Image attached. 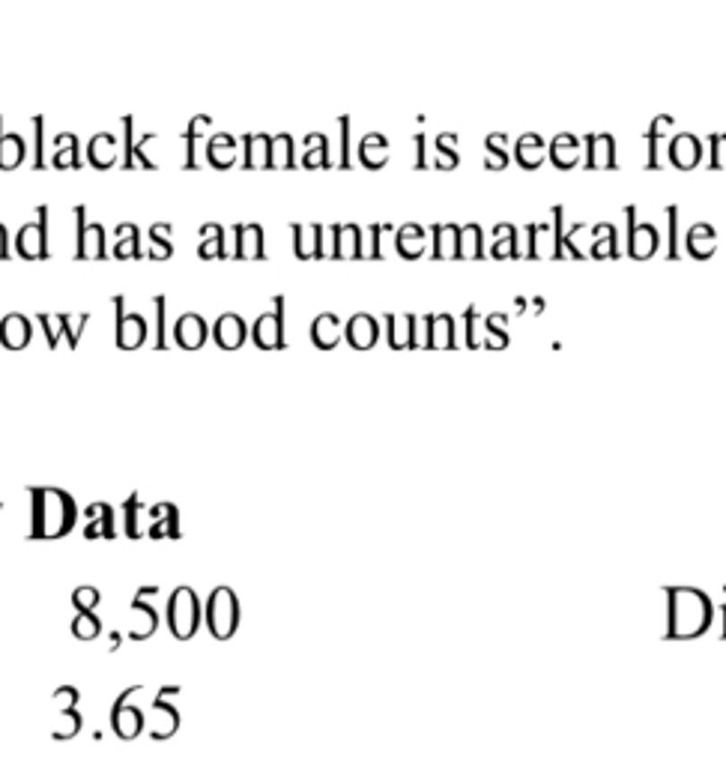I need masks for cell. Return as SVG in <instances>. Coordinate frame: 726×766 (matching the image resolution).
I'll list each match as a JSON object with an SVG mask.
<instances>
[{"instance_id":"6da1fadb","label":"cell","mask_w":726,"mask_h":766,"mask_svg":"<svg viewBox=\"0 0 726 766\" xmlns=\"http://www.w3.org/2000/svg\"><path fill=\"white\" fill-rule=\"evenodd\" d=\"M30 539H63L78 521V506L63 488H30Z\"/></svg>"},{"instance_id":"7a4b0ae2","label":"cell","mask_w":726,"mask_h":766,"mask_svg":"<svg viewBox=\"0 0 726 766\" xmlns=\"http://www.w3.org/2000/svg\"><path fill=\"white\" fill-rule=\"evenodd\" d=\"M206 629L215 640H230L239 629V599L230 587H215L206 599Z\"/></svg>"},{"instance_id":"3957f363","label":"cell","mask_w":726,"mask_h":766,"mask_svg":"<svg viewBox=\"0 0 726 766\" xmlns=\"http://www.w3.org/2000/svg\"><path fill=\"white\" fill-rule=\"evenodd\" d=\"M201 626V599L192 587H177L168 599V629L177 640H192Z\"/></svg>"},{"instance_id":"277c9868","label":"cell","mask_w":726,"mask_h":766,"mask_svg":"<svg viewBox=\"0 0 726 766\" xmlns=\"http://www.w3.org/2000/svg\"><path fill=\"white\" fill-rule=\"evenodd\" d=\"M251 342H255L260 351H284L287 338H284V297L278 293L272 297V311H264L255 324H251Z\"/></svg>"},{"instance_id":"5b68a950","label":"cell","mask_w":726,"mask_h":766,"mask_svg":"<svg viewBox=\"0 0 726 766\" xmlns=\"http://www.w3.org/2000/svg\"><path fill=\"white\" fill-rule=\"evenodd\" d=\"M15 248L24 261H45L48 252V207H36V219L22 225L15 234Z\"/></svg>"},{"instance_id":"8992f818","label":"cell","mask_w":726,"mask_h":766,"mask_svg":"<svg viewBox=\"0 0 726 766\" xmlns=\"http://www.w3.org/2000/svg\"><path fill=\"white\" fill-rule=\"evenodd\" d=\"M75 261H102L105 252V225L102 222H87V207H75Z\"/></svg>"},{"instance_id":"52a82bcc","label":"cell","mask_w":726,"mask_h":766,"mask_svg":"<svg viewBox=\"0 0 726 766\" xmlns=\"http://www.w3.org/2000/svg\"><path fill=\"white\" fill-rule=\"evenodd\" d=\"M114 309H117V347L120 351H138V347L147 342V318L138 315V311H125V297L117 293L114 297Z\"/></svg>"},{"instance_id":"ba28073f","label":"cell","mask_w":726,"mask_h":766,"mask_svg":"<svg viewBox=\"0 0 726 766\" xmlns=\"http://www.w3.org/2000/svg\"><path fill=\"white\" fill-rule=\"evenodd\" d=\"M210 335H212V329L206 326L201 311H183V315L174 320V342L183 347V351H201Z\"/></svg>"},{"instance_id":"9c48e42d","label":"cell","mask_w":726,"mask_h":766,"mask_svg":"<svg viewBox=\"0 0 726 766\" xmlns=\"http://www.w3.org/2000/svg\"><path fill=\"white\" fill-rule=\"evenodd\" d=\"M329 234H332V239H329L332 261H359V257H365L362 228L353 225V222H350V225H332Z\"/></svg>"},{"instance_id":"30bf717a","label":"cell","mask_w":726,"mask_h":766,"mask_svg":"<svg viewBox=\"0 0 726 766\" xmlns=\"http://www.w3.org/2000/svg\"><path fill=\"white\" fill-rule=\"evenodd\" d=\"M293 231V255L299 257V261H314V257H329V252L323 248V243H326V231H323V225H317V222H311V225H299V222H293L290 225Z\"/></svg>"},{"instance_id":"8fae6325","label":"cell","mask_w":726,"mask_h":766,"mask_svg":"<svg viewBox=\"0 0 726 766\" xmlns=\"http://www.w3.org/2000/svg\"><path fill=\"white\" fill-rule=\"evenodd\" d=\"M212 338H215V344H219L221 351H239V347L246 344V338H248V326H246V320H242V315H237V311H224V315L215 318Z\"/></svg>"},{"instance_id":"7c38bea8","label":"cell","mask_w":726,"mask_h":766,"mask_svg":"<svg viewBox=\"0 0 726 766\" xmlns=\"http://www.w3.org/2000/svg\"><path fill=\"white\" fill-rule=\"evenodd\" d=\"M233 243H237V252L233 257L237 261H264L266 257V239H264V228L257 222H248V225H237L233 228Z\"/></svg>"},{"instance_id":"4fadbf2b","label":"cell","mask_w":726,"mask_h":766,"mask_svg":"<svg viewBox=\"0 0 726 766\" xmlns=\"http://www.w3.org/2000/svg\"><path fill=\"white\" fill-rule=\"evenodd\" d=\"M242 147H246V153H242V168L246 171H264V168H272V135H266V132H246L242 135Z\"/></svg>"},{"instance_id":"5bb4252c","label":"cell","mask_w":726,"mask_h":766,"mask_svg":"<svg viewBox=\"0 0 726 766\" xmlns=\"http://www.w3.org/2000/svg\"><path fill=\"white\" fill-rule=\"evenodd\" d=\"M385 329H389V347L392 351H407V347H421L419 342V318L416 315H385Z\"/></svg>"},{"instance_id":"9a60e30c","label":"cell","mask_w":726,"mask_h":766,"mask_svg":"<svg viewBox=\"0 0 726 766\" xmlns=\"http://www.w3.org/2000/svg\"><path fill=\"white\" fill-rule=\"evenodd\" d=\"M33 338V324L30 318L22 315V311H9V315L0 320V344L6 351H24Z\"/></svg>"},{"instance_id":"2e32d148","label":"cell","mask_w":726,"mask_h":766,"mask_svg":"<svg viewBox=\"0 0 726 766\" xmlns=\"http://www.w3.org/2000/svg\"><path fill=\"white\" fill-rule=\"evenodd\" d=\"M168 694H170V685L168 689H161L159 698L152 701V712H150V736L152 739H170L179 727V712L165 701Z\"/></svg>"},{"instance_id":"e0dca14e","label":"cell","mask_w":726,"mask_h":766,"mask_svg":"<svg viewBox=\"0 0 726 766\" xmlns=\"http://www.w3.org/2000/svg\"><path fill=\"white\" fill-rule=\"evenodd\" d=\"M344 338L350 342V347H356V351H371L376 344V338H380V326H376V320L367 315V311H356L353 318H347Z\"/></svg>"},{"instance_id":"ac0fdd59","label":"cell","mask_w":726,"mask_h":766,"mask_svg":"<svg viewBox=\"0 0 726 766\" xmlns=\"http://www.w3.org/2000/svg\"><path fill=\"white\" fill-rule=\"evenodd\" d=\"M111 727L120 739H134L143 730V712L129 703V692L114 703L111 709Z\"/></svg>"},{"instance_id":"d6986e66","label":"cell","mask_w":726,"mask_h":766,"mask_svg":"<svg viewBox=\"0 0 726 766\" xmlns=\"http://www.w3.org/2000/svg\"><path fill=\"white\" fill-rule=\"evenodd\" d=\"M159 629V614L150 602L134 599L129 605V638L132 640H147L150 635H156Z\"/></svg>"},{"instance_id":"ffe728a7","label":"cell","mask_w":726,"mask_h":766,"mask_svg":"<svg viewBox=\"0 0 726 766\" xmlns=\"http://www.w3.org/2000/svg\"><path fill=\"white\" fill-rule=\"evenodd\" d=\"M338 342H341V315L320 311L311 320V344L320 347V351H332V347H338Z\"/></svg>"},{"instance_id":"44dd1931","label":"cell","mask_w":726,"mask_h":766,"mask_svg":"<svg viewBox=\"0 0 726 766\" xmlns=\"http://www.w3.org/2000/svg\"><path fill=\"white\" fill-rule=\"evenodd\" d=\"M117 156H120V144H117V138L111 135V132H96V135L90 138L87 159H90V165H93V168H99V171H108V168L117 165Z\"/></svg>"},{"instance_id":"7402d4cb","label":"cell","mask_w":726,"mask_h":766,"mask_svg":"<svg viewBox=\"0 0 726 766\" xmlns=\"http://www.w3.org/2000/svg\"><path fill=\"white\" fill-rule=\"evenodd\" d=\"M359 162H362L367 171H380V168L389 162V138L383 132H367V135L359 141Z\"/></svg>"},{"instance_id":"603a6c76","label":"cell","mask_w":726,"mask_h":766,"mask_svg":"<svg viewBox=\"0 0 726 766\" xmlns=\"http://www.w3.org/2000/svg\"><path fill=\"white\" fill-rule=\"evenodd\" d=\"M84 515L87 518H93L84 527V536L87 539H114L117 536V530H114V509L108 503H90L87 509H84Z\"/></svg>"},{"instance_id":"cb8c5ba5","label":"cell","mask_w":726,"mask_h":766,"mask_svg":"<svg viewBox=\"0 0 726 766\" xmlns=\"http://www.w3.org/2000/svg\"><path fill=\"white\" fill-rule=\"evenodd\" d=\"M461 231L457 225H434V257L436 261H461Z\"/></svg>"},{"instance_id":"d4e9b609","label":"cell","mask_w":726,"mask_h":766,"mask_svg":"<svg viewBox=\"0 0 726 766\" xmlns=\"http://www.w3.org/2000/svg\"><path fill=\"white\" fill-rule=\"evenodd\" d=\"M237 138L228 135V132H219V135L210 138V144H206V159H210L212 168H219V171H228V168H233V162H237Z\"/></svg>"},{"instance_id":"484cf974","label":"cell","mask_w":726,"mask_h":766,"mask_svg":"<svg viewBox=\"0 0 726 766\" xmlns=\"http://www.w3.org/2000/svg\"><path fill=\"white\" fill-rule=\"evenodd\" d=\"M27 144L18 132H4V118H0V171H13L24 162Z\"/></svg>"},{"instance_id":"4316f807","label":"cell","mask_w":726,"mask_h":766,"mask_svg":"<svg viewBox=\"0 0 726 766\" xmlns=\"http://www.w3.org/2000/svg\"><path fill=\"white\" fill-rule=\"evenodd\" d=\"M114 257H117V261H138V257H143V252H141V231H138L134 222H123V225H117Z\"/></svg>"},{"instance_id":"83f0119b","label":"cell","mask_w":726,"mask_h":766,"mask_svg":"<svg viewBox=\"0 0 726 766\" xmlns=\"http://www.w3.org/2000/svg\"><path fill=\"white\" fill-rule=\"evenodd\" d=\"M425 228L421 225H403L398 228V234H394V246H398L401 257H407V261H416V257L425 255Z\"/></svg>"},{"instance_id":"f1b7e54d","label":"cell","mask_w":726,"mask_h":766,"mask_svg":"<svg viewBox=\"0 0 726 766\" xmlns=\"http://www.w3.org/2000/svg\"><path fill=\"white\" fill-rule=\"evenodd\" d=\"M197 257H203V261L228 257V248H224V228L219 225V222H206V225H201V246H197Z\"/></svg>"},{"instance_id":"f546056e","label":"cell","mask_w":726,"mask_h":766,"mask_svg":"<svg viewBox=\"0 0 726 766\" xmlns=\"http://www.w3.org/2000/svg\"><path fill=\"white\" fill-rule=\"evenodd\" d=\"M51 165H54V168H81V144H78V135H72V132H63V135L54 138Z\"/></svg>"},{"instance_id":"4dcf8cb0","label":"cell","mask_w":726,"mask_h":766,"mask_svg":"<svg viewBox=\"0 0 726 766\" xmlns=\"http://www.w3.org/2000/svg\"><path fill=\"white\" fill-rule=\"evenodd\" d=\"M302 147H305L302 168H332V162H329V141H326V135H317V132H311V135H305Z\"/></svg>"},{"instance_id":"1f68e13d","label":"cell","mask_w":726,"mask_h":766,"mask_svg":"<svg viewBox=\"0 0 726 766\" xmlns=\"http://www.w3.org/2000/svg\"><path fill=\"white\" fill-rule=\"evenodd\" d=\"M152 539H179V512L174 503L161 501V518L150 524Z\"/></svg>"},{"instance_id":"d6a6232c","label":"cell","mask_w":726,"mask_h":766,"mask_svg":"<svg viewBox=\"0 0 726 766\" xmlns=\"http://www.w3.org/2000/svg\"><path fill=\"white\" fill-rule=\"evenodd\" d=\"M174 255V243H170V222H159L150 228V261H168Z\"/></svg>"},{"instance_id":"836d02e7","label":"cell","mask_w":726,"mask_h":766,"mask_svg":"<svg viewBox=\"0 0 726 766\" xmlns=\"http://www.w3.org/2000/svg\"><path fill=\"white\" fill-rule=\"evenodd\" d=\"M143 512H147V506L141 503V494L132 492L129 497H125V503H123V530H125V536H129V539L143 536V530H141V515Z\"/></svg>"},{"instance_id":"e575fe53","label":"cell","mask_w":726,"mask_h":766,"mask_svg":"<svg viewBox=\"0 0 726 766\" xmlns=\"http://www.w3.org/2000/svg\"><path fill=\"white\" fill-rule=\"evenodd\" d=\"M699 156H703V147H699V141L694 135L672 138V162L678 168H694L699 162Z\"/></svg>"},{"instance_id":"d590c367","label":"cell","mask_w":726,"mask_h":766,"mask_svg":"<svg viewBox=\"0 0 726 766\" xmlns=\"http://www.w3.org/2000/svg\"><path fill=\"white\" fill-rule=\"evenodd\" d=\"M93 318L90 311H81V315H72V311H57V324H60V333L66 335V342L72 351H78L81 344V333H84L87 320Z\"/></svg>"},{"instance_id":"8d00e7d4","label":"cell","mask_w":726,"mask_h":766,"mask_svg":"<svg viewBox=\"0 0 726 766\" xmlns=\"http://www.w3.org/2000/svg\"><path fill=\"white\" fill-rule=\"evenodd\" d=\"M272 168H281V171L296 168V141L287 132L272 135Z\"/></svg>"},{"instance_id":"74e56055","label":"cell","mask_w":726,"mask_h":766,"mask_svg":"<svg viewBox=\"0 0 726 766\" xmlns=\"http://www.w3.org/2000/svg\"><path fill=\"white\" fill-rule=\"evenodd\" d=\"M541 153H544V141L538 135H523L517 141V147H514L517 162L523 168H538V162H541Z\"/></svg>"},{"instance_id":"f35d334b","label":"cell","mask_w":726,"mask_h":766,"mask_svg":"<svg viewBox=\"0 0 726 766\" xmlns=\"http://www.w3.org/2000/svg\"><path fill=\"white\" fill-rule=\"evenodd\" d=\"M627 239H631V252L636 257H645V255L654 252V246H658V231H654L652 225H640V228L631 225Z\"/></svg>"},{"instance_id":"ab89813d","label":"cell","mask_w":726,"mask_h":766,"mask_svg":"<svg viewBox=\"0 0 726 766\" xmlns=\"http://www.w3.org/2000/svg\"><path fill=\"white\" fill-rule=\"evenodd\" d=\"M210 118H206V114H197V118H192L188 120V129H186V147H188V153H186V168L188 171H194L197 168V156H194V147H197V135H201V129L203 126H210Z\"/></svg>"},{"instance_id":"60d3db41","label":"cell","mask_w":726,"mask_h":766,"mask_svg":"<svg viewBox=\"0 0 726 766\" xmlns=\"http://www.w3.org/2000/svg\"><path fill=\"white\" fill-rule=\"evenodd\" d=\"M484 144H488V159H484V165H488L490 171H499V168L508 165V150L502 147V144H506V135H502V132H497V135H488Z\"/></svg>"},{"instance_id":"b9f144b4","label":"cell","mask_w":726,"mask_h":766,"mask_svg":"<svg viewBox=\"0 0 726 766\" xmlns=\"http://www.w3.org/2000/svg\"><path fill=\"white\" fill-rule=\"evenodd\" d=\"M99 631H102V620H99L96 614H75V620H72V635L78 640H93L99 638Z\"/></svg>"},{"instance_id":"7bdbcfd3","label":"cell","mask_w":726,"mask_h":766,"mask_svg":"<svg viewBox=\"0 0 726 766\" xmlns=\"http://www.w3.org/2000/svg\"><path fill=\"white\" fill-rule=\"evenodd\" d=\"M461 257H484V243H481V228L466 225L461 231Z\"/></svg>"},{"instance_id":"ee69618b","label":"cell","mask_w":726,"mask_h":766,"mask_svg":"<svg viewBox=\"0 0 726 766\" xmlns=\"http://www.w3.org/2000/svg\"><path fill=\"white\" fill-rule=\"evenodd\" d=\"M577 159V138L574 135H559L553 141V162L559 168H571Z\"/></svg>"},{"instance_id":"f6af8a7d","label":"cell","mask_w":726,"mask_h":766,"mask_svg":"<svg viewBox=\"0 0 726 766\" xmlns=\"http://www.w3.org/2000/svg\"><path fill=\"white\" fill-rule=\"evenodd\" d=\"M497 246H493V257H506V255H511V257H517L520 252H517V231L511 228V225H497Z\"/></svg>"},{"instance_id":"bcb514c9","label":"cell","mask_w":726,"mask_h":766,"mask_svg":"<svg viewBox=\"0 0 726 766\" xmlns=\"http://www.w3.org/2000/svg\"><path fill=\"white\" fill-rule=\"evenodd\" d=\"M99 602H102V593H99L96 587H78V590L72 593V605H75L78 614H93L99 608Z\"/></svg>"},{"instance_id":"7dc6e473","label":"cell","mask_w":726,"mask_h":766,"mask_svg":"<svg viewBox=\"0 0 726 766\" xmlns=\"http://www.w3.org/2000/svg\"><path fill=\"white\" fill-rule=\"evenodd\" d=\"M454 141H457L454 132H445V135L436 138V144H434L436 147V168H445V171H448V168L457 165V153L452 150Z\"/></svg>"},{"instance_id":"c3c4849f","label":"cell","mask_w":726,"mask_h":766,"mask_svg":"<svg viewBox=\"0 0 726 766\" xmlns=\"http://www.w3.org/2000/svg\"><path fill=\"white\" fill-rule=\"evenodd\" d=\"M36 324L42 326L45 333V344H48V351H57V342H60V324H57V315H48V311H36Z\"/></svg>"},{"instance_id":"681fc988","label":"cell","mask_w":726,"mask_h":766,"mask_svg":"<svg viewBox=\"0 0 726 766\" xmlns=\"http://www.w3.org/2000/svg\"><path fill=\"white\" fill-rule=\"evenodd\" d=\"M81 730V712L78 709H63L57 716V727H54V736L57 739H72Z\"/></svg>"},{"instance_id":"f907efd6","label":"cell","mask_w":726,"mask_h":766,"mask_svg":"<svg viewBox=\"0 0 726 766\" xmlns=\"http://www.w3.org/2000/svg\"><path fill=\"white\" fill-rule=\"evenodd\" d=\"M165 302L168 300L161 297V293H159V297H152V309H156V351H165V347H168V338H165V315H168Z\"/></svg>"},{"instance_id":"816d5d0a","label":"cell","mask_w":726,"mask_h":766,"mask_svg":"<svg viewBox=\"0 0 726 766\" xmlns=\"http://www.w3.org/2000/svg\"><path fill=\"white\" fill-rule=\"evenodd\" d=\"M502 324H506V315H502V311H497V315H490L488 320H484V326H488V335H490V338H488V347H502V344L508 342L506 333L499 329Z\"/></svg>"},{"instance_id":"f5cc1de1","label":"cell","mask_w":726,"mask_h":766,"mask_svg":"<svg viewBox=\"0 0 726 766\" xmlns=\"http://www.w3.org/2000/svg\"><path fill=\"white\" fill-rule=\"evenodd\" d=\"M54 703H57V709H75L78 703V689L75 685H63V689L54 692Z\"/></svg>"},{"instance_id":"db71d44e","label":"cell","mask_w":726,"mask_h":766,"mask_svg":"<svg viewBox=\"0 0 726 766\" xmlns=\"http://www.w3.org/2000/svg\"><path fill=\"white\" fill-rule=\"evenodd\" d=\"M123 129H125V147H123V168L125 171H132L134 162H132V129H134V120L132 118H123Z\"/></svg>"},{"instance_id":"11a10c76","label":"cell","mask_w":726,"mask_h":766,"mask_svg":"<svg viewBox=\"0 0 726 766\" xmlns=\"http://www.w3.org/2000/svg\"><path fill=\"white\" fill-rule=\"evenodd\" d=\"M367 234H371V239H367V257L371 261H380L383 252H380V234H383V225L380 222H374L371 228H367Z\"/></svg>"},{"instance_id":"9f6ffc18","label":"cell","mask_w":726,"mask_h":766,"mask_svg":"<svg viewBox=\"0 0 726 766\" xmlns=\"http://www.w3.org/2000/svg\"><path fill=\"white\" fill-rule=\"evenodd\" d=\"M347 138H350V120L341 118V162L338 168H350V147H347Z\"/></svg>"},{"instance_id":"6f0895ef","label":"cell","mask_w":726,"mask_h":766,"mask_svg":"<svg viewBox=\"0 0 726 766\" xmlns=\"http://www.w3.org/2000/svg\"><path fill=\"white\" fill-rule=\"evenodd\" d=\"M33 132H36V150H33V168H42V118H33Z\"/></svg>"},{"instance_id":"680465c9","label":"cell","mask_w":726,"mask_h":766,"mask_svg":"<svg viewBox=\"0 0 726 766\" xmlns=\"http://www.w3.org/2000/svg\"><path fill=\"white\" fill-rule=\"evenodd\" d=\"M463 318H466V344L475 347V309H466Z\"/></svg>"},{"instance_id":"91938a15","label":"cell","mask_w":726,"mask_h":766,"mask_svg":"<svg viewBox=\"0 0 726 766\" xmlns=\"http://www.w3.org/2000/svg\"><path fill=\"white\" fill-rule=\"evenodd\" d=\"M9 257V234H6V225H0V261Z\"/></svg>"},{"instance_id":"94428289","label":"cell","mask_w":726,"mask_h":766,"mask_svg":"<svg viewBox=\"0 0 726 766\" xmlns=\"http://www.w3.org/2000/svg\"><path fill=\"white\" fill-rule=\"evenodd\" d=\"M601 252H604V239H601L598 248H595V255H601ZM607 252H609V255H616V248H613V228L607 231Z\"/></svg>"},{"instance_id":"6125c7cd","label":"cell","mask_w":726,"mask_h":766,"mask_svg":"<svg viewBox=\"0 0 726 766\" xmlns=\"http://www.w3.org/2000/svg\"><path fill=\"white\" fill-rule=\"evenodd\" d=\"M0 512H4V503H0Z\"/></svg>"}]
</instances>
